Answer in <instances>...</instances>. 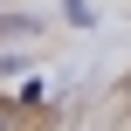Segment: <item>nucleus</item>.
I'll return each mask as SVG.
<instances>
[{
  "label": "nucleus",
  "mask_w": 131,
  "mask_h": 131,
  "mask_svg": "<svg viewBox=\"0 0 131 131\" xmlns=\"http://www.w3.org/2000/svg\"><path fill=\"white\" fill-rule=\"evenodd\" d=\"M0 131H41V117L28 104H0Z\"/></svg>",
  "instance_id": "nucleus-1"
}]
</instances>
